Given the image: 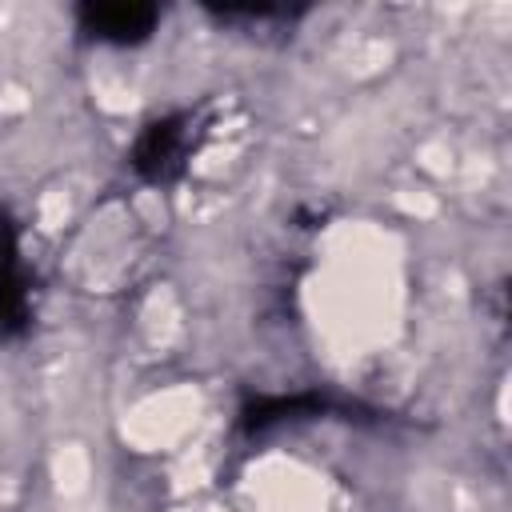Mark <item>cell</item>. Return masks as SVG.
I'll return each instance as SVG.
<instances>
[{"instance_id": "1", "label": "cell", "mask_w": 512, "mask_h": 512, "mask_svg": "<svg viewBox=\"0 0 512 512\" xmlns=\"http://www.w3.org/2000/svg\"><path fill=\"white\" fill-rule=\"evenodd\" d=\"M192 152V116H160L152 120L140 140L132 144V168L148 180V184H168L184 172V160Z\"/></svg>"}, {"instance_id": "3", "label": "cell", "mask_w": 512, "mask_h": 512, "mask_svg": "<svg viewBox=\"0 0 512 512\" xmlns=\"http://www.w3.org/2000/svg\"><path fill=\"white\" fill-rule=\"evenodd\" d=\"M80 28L92 36V40H104V44H136L144 40L160 12L152 4H132V0H116V4H84L80 12Z\"/></svg>"}, {"instance_id": "2", "label": "cell", "mask_w": 512, "mask_h": 512, "mask_svg": "<svg viewBox=\"0 0 512 512\" xmlns=\"http://www.w3.org/2000/svg\"><path fill=\"white\" fill-rule=\"evenodd\" d=\"M32 300H28V272L20 260V236L8 212H0V340H12L28 328Z\"/></svg>"}]
</instances>
